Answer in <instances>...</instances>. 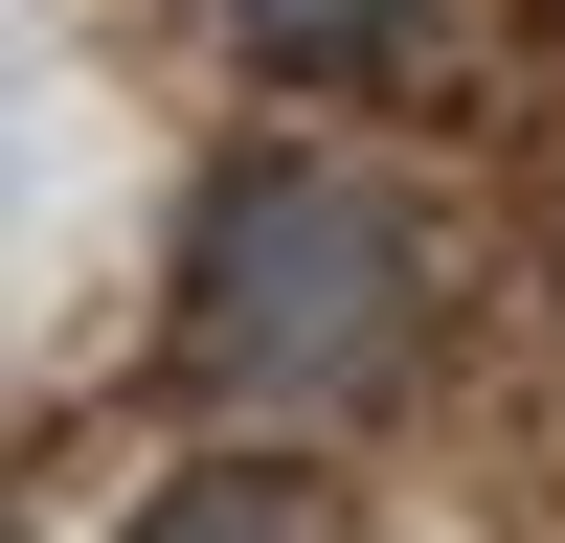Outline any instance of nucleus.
Returning <instances> with one entry per match:
<instances>
[{"label": "nucleus", "instance_id": "f257e3e1", "mask_svg": "<svg viewBox=\"0 0 565 543\" xmlns=\"http://www.w3.org/2000/svg\"><path fill=\"white\" fill-rule=\"evenodd\" d=\"M181 362H204L249 430H362V407L430 362V226L362 159H226L181 204Z\"/></svg>", "mask_w": 565, "mask_h": 543}, {"label": "nucleus", "instance_id": "f03ea898", "mask_svg": "<svg viewBox=\"0 0 565 543\" xmlns=\"http://www.w3.org/2000/svg\"><path fill=\"white\" fill-rule=\"evenodd\" d=\"M226 23H249V68L340 91V68H407V45H430V0H226Z\"/></svg>", "mask_w": 565, "mask_h": 543}, {"label": "nucleus", "instance_id": "7ed1b4c3", "mask_svg": "<svg viewBox=\"0 0 565 543\" xmlns=\"http://www.w3.org/2000/svg\"><path fill=\"white\" fill-rule=\"evenodd\" d=\"M136 543H317V476H271V453H226V476H159V498H136Z\"/></svg>", "mask_w": 565, "mask_h": 543}]
</instances>
